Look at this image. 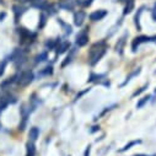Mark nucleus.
<instances>
[{
  "instance_id": "f704fd0d",
  "label": "nucleus",
  "mask_w": 156,
  "mask_h": 156,
  "mask_svg": "<svg viewBox=\"0 0 156 156\" xmlns=\"http://www.w3.org/2000/svg\"><path fill=\"white\" fill-rule=\"evenodd\" d=\"M152 19H154V21H156V11L152 12Z\"/></svg>"
},
{
  "instance_id": "f257e3e1",
  "label": "nucleus",
  "mask_w": 156,
  "mask_h": 156,
  "mask_svg": "<svg viewBox=\"0 0 156 156\" xmlns=\"http://www.w3.org/2000/svg\"><path fill=\"white\" fill-rule=\"evenodd\" d=\"M106 52H107V44L105 40L94 43L89 51V64L91 66H95L105 57Z\"/></svg>"
},
{
  "instance_id": "5701e85b",
  "label": "nucleus",
  "mask_w": 156,
  "mask_h": 156,
  "mask_svg": "<svg viewBox=\"0 0 156 156\" xmlns=\"http://www.w3.org/2000/svg\"><path fill=\"white\" fill-rule=\"evenodd\" d=\"M58 22H59V23L62 25V27L65 30V34H66V36L73 33V28H71V26H69V25H66L65 22H63V20H62V19H58Z\"/></svg>"
},
{
  "instance_id": "4468645a",
  "label": "nucleus",
  "mask_w": 156,
  "mask_h": 156,
  "mask_svg": "<svg viewBox=\"0 0 156 156\" xmlns=\"http://www.w3.org/2000/svg\"><path fill=\"white\" fill-rule=\"evenodd\" d=\"M38 136H40V129H38L37 127H32L30 129V133H28V138L31 141H36L38 139Z\"/></svg>"
},
{
  "instance_id": "423d86ee",
  "label": "nucleus",
  "mask_w": 156,
  "mask_h": 156,
  "mask_svg": "<svg viewBox=\"0 0 156 156\" xmlns=\"http://www.w3.org/2000/svg\"><path fill=\"white\" fill-rule=\"evenodd\" d=\"M85 19H86V12L84 10H79L74 14V25L77 26V27H81L85 22Z\"/></svg>"
},
{
  "instance_id": "9b49d317",
  "label": "nucleus",
  "mask_w": 156,
  "mask_h": 156,
  "mask_svg": "<svg viewBox=\"0 0 156 156\" xmlns=\"http://www.w3.org/2000/svg\"><path fill=\"white\" fill-rule=\"evenodd\" d=\"M69 48H70V42H68V41L60 42V43L58 44V47L55 48V53H57V55H58V54H63V53H65Z\"/></svg>"
},
{
  "instance_id": "bb28decb",
  "label": "nucleus",
  "mask_w": 156,
  "mask_h": 156,
  "mask_svg": "<svg viewBox=\"0 0 156 156\" xmlns=\"http://www.w3.org/2000/svg\"><path fill=\"white\" fill-rule=\"evenodd\" d=\"M147 87H149V84H145V85H144L143 87H140L139 90H136V91H135V92L133 94V97H136V96L141 95V94H143V92H144V91H145V90H146Z\"/></svg>"
},
{
  "instance_id": "c756f323",
  "label": "nucleus",
  "mask_w": 156,
  "mask_h": 156,
  "mask_svg": "<svg viewBox=\"0 0 156 156\" xmlns=\"http://www.w3.org/2000/svg\"><path fill=\"white\" fill-rule=\"evenodd\" d=\"M77 4H81L84 6H90L92 3H94V0H85V2H76Z\"/></svg>"
},
{
  "instance_id": "b1692460",
  "label": "nucleus",
  "mask_w": 156,
  "mask_h": 156,
  "mask_svg": "<svg viewBox=\"0 0 156 156\" xmlns=\"http://www.w3.org/2000/svg\"><path fill=\"white\" fill-rule=\"evenodd\" d=\"M47 23V16L44 14H41L40 16V22H38V30H42Z\"/></svg>"
},
{
  "instance_id": "39448f33",
  "label": "nucleus",
  "mask_w": 156,
  "mask_h": 156,
  "mask_svg": "<svg viewBox=\"0 0 156 156\" xmlns=\"http://www.w3.org/2000/svg\"><path fill=\"white\" fill-rule=\"evenodd\" d=\"M17 32H19V34H20V37H21L22 42H30V40H34V38H36V34L32 33V32H30V31H28L27 28H25V27H20Z\"/></svg>"
},
{
  "instance_id": "6ab92c4d",
  "label": "nucleus",
  "mask_w": 156,
  "mask_h": 156,
  "mask_svg": "<svg viewBox=\"0 0 156 156\" xmlns=\"http://www.w3.org/2000/svg\"><path fill=\"white\" fill-rule=\"evenodd\" d=\"M150 98H151V96L150 95H147V96H144L143 98H140L139 101H138V103H136V108L138 109H140V108H143L149 101H150Z\"/></svg>"
},
{
  "instance_id": "473e14b6",
  "label": "nucleus",
  "mask_w": 156,
  "mask_h": 156,
  "mask_svg": "<svg viewBox=\"0 0 156 156\" xmlns=\"http://www.w3.org/2000/svg\"><path fill=\"white\" fill-rule=\"evenodd\" d=\"M133 156H156V155H145V154H136V155H133Z\"/></svg>"
},
{
  "instance_id": "72a5a7b5",
  "label": "nucleus",
  "mask_w": 156,
  "mask_h": 156,
  "mask_svg": "<svg viewBox=\"0 0 156 156\" xmlns=\"http://www.w3.org/2000/svg\"><path fill=\"white\" fill-rule=\"evenodd\" d=\"M150 42H156V36H152V37H150Z\"/></svg>"
},
{
  "instance_id": "f3484780",
  "label": "nucleus",
  "mask_w": 156,
  "mask_h": 156,
  "mask_svg": "<svg viewBox=\"0 0 156 156\" xmlns=\"http://www.w3.org/2000/svg\"><path fill=\"white\" fill-rule=\"evenodd\" d=\"M138 144H141V140H140V139H139V140H132V141H129L128 144H126V145L119 150V152H126L127 150L132 149L133 146H135V145H138Z\"/></svg>"
},
{
  "instance_id": "2f4dec72",
  "label": "nucleus",
  "mask_w": 156,
  "mask_h": 156,
  "mask_svg": "<svg viewBox=\"0 0 156 156\" xmlns=\"http://www.w3.org/2000/svg\"><path fill=\"white\" fill-rule=\"evenodd\" d=\"M90 154H91V145H87L86 146V150L84 152V156H90Z\"/></svg>"
},
{
  "instance_id": "1a4fd4ad",
  "label": "nucleus",
  "mask_w": 156,
  "mask_h": 156,
  "mask_svg": "<svg viewBox=\"0 0 156 156\" xmlns=\"http://www.w3.org/2000/svg\"><path fill=\"white\" fill-rule=\"evenodd\" d=\"M62 42V38L60 37H57V38H51V40H48L47 42H46V48H47V51H53V49H55L57 47H58V44Z\"/></svg>"
},
{
  "instance_id": "4be33fe9",
  "label": "nucleus",
  "mask_w": 156,
  "mask_h": 156,
  "mask_svg": "<svg viewBox=\"0 0 156 156\" xmlns=\"http://www.w3.org/2000/svg\"><path fill=\"white\" fill-rule=\"evenodd\" d=\"M36 154V147L33 141H28L27 143V156H34Z\"/></svg>"
},
{
  "instance_id": "7c9ffc66",
  "label": "nucleus",
  "mask_w": 156,
  "mask_h": 156,
  "mask_svg": "<svg viewBox=\"0 0 156 156\" xmlns=\"http://www.w3.org/2000/svg\"><path fill=\"white\" fill-rule=\"evenodd\" d=\"M98 130H100V126H94V127H91L90 133L94 134V133H96V132H98Z\"/></svg>"
},
{
  "instance_id": "f8f14e48",
  "label": "nucleus",
  "mask_w": 156,
  "mask_h": 156,
  "mask_svg": "<svg viewBox=\"0 0 156 156\" xmlns=\"http://www.w3.org/2000/svg\"><path fill=\"white\" fill-rule=\"evenodd\" d=\"M140 71H141V68H138V69H135L134 71H132V73H130V75H129V76H127V79L124 80V83H122V84L119 85V87H124V86H126V85H127V84L133 79V77H135V76H138V75L140 74Z\"/></svg>"
},
{
  "instance_id": "a211bd4d",
  "label": "nucleus",
  "mask_w": 156,
  "mask_h": 156,
  "mask_svg": "<svg viewBox=\"0 0 156 156\" xmlns=\"http://www.w3.org/2000/svg\"><path fill=\"white\" fill-rule=\"evenodd\" d=\"M134 5H135L134 0H128V2H127V5H126V8H124V11H123V14H124V15H128V14H130V12L134 10Z\"/></svg>"
},
{
  "instance_id": "cd10ccee",
  "label": "nucleus",
  "mask_w": 156,
  "mask_h": 156,
  "mask_svg": "<svg viewBox=\"0 0 156 156\" xmlns=\"http://www.w3.org/2000/svg\"><path fill=\"white\" fill-rule=\"evenodd\" d=\"M6 64H8V59H5V60H3L2 63H0V76L4 74L5 68H6Z\"/></svg>"
},
{
  "instance_id": "0eeeda50",
  "label": "nucleus",
  "mask_w": 156,
  "mask_h": 156,
  "mask_svg": "<svg viewBox=\"0 0 156 156\" xmlns=\"http://www.w3.org/2000/svg\"><path fill=\"white\" fill-rule=\"evenodd\" d=\"M108 15V11L107 10H103V9H101V10H96V11H94V12H91L90 14V20L91 21H101V20H103L106 16Z\"/></svg>"
},
{
  "instance_id": "9d476101",
  "label": "nucleus",
  "mask_w": 156,
  "mask_h": 156,
  "mask_svg": "<svg viewBox=\"0 0 156 156\" xmlns=\"http://www.w3.org/2000/svg\"><path fill=\"white\" fill-rule=\"evenodd\" d=\"M126 43H127V33H126L123 37H121L119 40H118V42L115 43V52L122 55V54H123V49H124Z\"/></svg>"
},
{
  "instance_id": "f03ea898",
  "label": "nucleus",
  "mask_w": 156,
  "mask_h": 156,
  "mask_svg": "<svg viewBox=\"0 0 156 156\" xmlns=\"http://www.w3.org/2000/svg\"><path fill=\"white\" fill-rule=\"evenodd\" d=\"M34 79L33 76V73L31 70H26V71H22L20 75H16V83L20 85V86H28Z\"/></svg>"
},
{
  "instance_id": "ddd939ff",
  "label": "nucleus",
  "mask_w": 156,
  "mask_h": 156,
  "mask_svg": "<svg viewBox=\"0 0 156 156\" xmlns=\"http://www.w3.org/2000/svg\"><path fill=\"white\" fill-rule=\"evenodd\" d=\"M106 77V74H95V73H91L90 74V77H89V81L90 83H98V81H102Z\"/></svg>"
},
{
  "instance_id": "dca6fc26",
  "label": "nucleus",
  "mask_w": 156,
  "mask_h": 156,
  "mask_svg": "<svg viewBox=\"0 0 156 156\" xmlns=\"http://www.w3.org/2000/svg\"><path fill=\"white\" fill-rule=\"evenodd\" d=\"M75 52H76V49H75V48H73V49L70 51V53L66 55V58H65V59H64V62L62 63V68H65L66 65H69V64L73 62V57H74Z\"/></svg>"
},
{
  "instance_id": "e433bc0d",
  "label": "nucleus",
  "mask_w": 156,
  "mask_h": 156,
  "mask_svg": "<svg viewBox=\"0 0 156 156\" xmlns=\"http://www.w3.org/2000/svg\"><path fill=\"white\" fill-rule=\"evenodd\" d=\"M19 2H28V0H19Z\"/></svg>"
},
{
  "instance_id": "393cba45",
  "label": "nucleus",
  "mask_w": 156,
  "mask_h": 156,
  "mask_svg": "<svg viewBox=\"0 0 156 156\" xmlns=\"http://www.w3.org/2000/svg\"><path fill=\"white\" fill-rule=\"evenodd\" d=\"M115 106H117V105H112V106H109V107H106V109H103V111H102V112H101V113H100V114L96 117L95 119H98V118H101V117H103V115H105L107 112H109L111 109H113V107H115Z\"/></svg>"
},
{
  "instance_id": "58836bf2",
  "label": "nucleus",
  "mask_w": 156,
  "mask_h": 156,
  "mask_svg": "<svg viewBox=\"0 0 156 156\" xmlns=\"http://www.w3.org/2000/svg\"><path fill=\"white\" fill-rule=\"evenodd\" d=\"M155 74H156V70H155Z\"/></svg>"
},
{
  "instance_id": "c85d7f7f",
  "label": "nucleus",
  "mask_w": 156,
  "mask_h": 156,
  "mask_svg": "<svg viewBox=\"0 0 156 156\" xmlns=\"http://www.w3.org/2000/svg\"><path fill=\"white\" fill-rule=\"evenodd\" d=\"M90 90H91V87H89V89H86V90H84V91L79 92V94H77V95L75 96V101H77V100H80V98H81V97H83L84 95H86V94H87V92H89Z\"/></svg>"
},
{
  "instance_id": "c9c22d12",
  "label": "nucleus",
  "mask_w": 156,
  "mask_h": 156,
  "mask_svg": "<svg viewBox=\"0 0 156 156\" xmlns=\"http://www.w3.org/2000/svg\"><path fill=\"white\" fill-rule=\"evenodd\" d=\"M4 17H5V14H2V16H0V21H3Z\"/></svg>"
},
{
  "instance_id": "aec40b11",
  "label": "nucleus",
  "mask_w": 156,
  "mask_h": 156,
  "mask_svg": "<svg viewBox=\"0 0 156 156\" xmlns=\"http://www.w3.org/2000/svg\"><path fill=\"white\" fill-rule=\"evenodd\" d=\"M52 74H53V66H52V65H48V66L43 68V69L40 71V74H38V75H41V76H49V75H52Z\"/></svg>"
},
{
  "instance_id": "412c9836",
  "label": "nucleus",
  "mask_w": 156,
  "mask_h": 156,
  "mask_svg": "<svg viewBox=\"0 0 156 156\" xmlns=\"http://www.w3.org/2000/svg\"><path fill=\"white\" fill-rule=\"evenodd\" d=\"M48 59V53L47 52H42L41 54H38L36 57V64H40V63H43Z\"/></svg>"
},
{
  "instance_id": "6e6552de",
  "label": "nucleus",
  "mask_w": 156,
  "mask_h": 156,
  "mask_svg": "<svg viewBox=\"0 0 156 156\" xmlns=\"http://www.w3.org/2000/svg\"><path fill=\"white\" fill-rule=\"evenodd\" d=\"M77 3L74 2V0H60V3H59V8L64 9V10H68V11H71L74 10L75 5Z\"/></svg>"
},
{
  "instance_id": "7ed1b4c3",
  "label": "nucleus",
  "mask_w": 156,
  "mask_h": 156,
  "mask_svg": "<svg viewBox=\"0 0 156 156\" xmlns=\"http://www.w3.org/2000/svg\"><path fill=\"white\" fill-rule=\"evenodd\" d=\"M87 30L89 28H85L83 31H80L79 33L76 34V44L79 46V47H85L87 43H89V34H87Z\"/></svg>"
},
{
  "instance_id": "20e7f679",
  "label": "nucleus",
  "mask_w": 156,
  "mask_h": 156,
  "mask_svg": "<svg viewBox=\"0 0 156 156\" xmlns=\"http://www.w3.org/2000/svg\"><path fill=\"white\" fill-rule=\"evenodd\" d=\"M146 42H150V37L147 36H139V37H135L133 42H132V52H136L139 46L143 44V43H146Z\"/></svg>"
},
{
  "instance_id": "4c0bfd02",
  "label": "nucleus",
  "mask_w": 156,
  "mask_h": 156,
  "mask_svg": "<svg viewBox=\"0 0 156 156\" xmlns=\"http://www.w3.org/2000/svg\"><path fill=\"white\" fill-rule=\"evenodd\" d=\"M155 94H156V89H155Z\"/></svg>"
},
{
  "instance_id": "a878e982",
  "label": "nucleus",
  "mask_w": 156,
  "mask_h": 156,
  "mask_svg": "<svg viewBox=\"0 0 156 156\" xmlns=\"http://www.w3.org/2000/svg\"><path fill=\"white\" fill-rule=\"evenodd\" d=\"M23 11H25V9H22L20 6H14V12H15V17L16 19H19V16H21L23 14Z\"/></svg>"
},
{
  "instance_id": "2eb2a0df",
  "label": "nucleus",
  "mask_w": 156,
  "mask_h": 156,
  "mask_svg": "<svg viewBox=\"0 0 156 156\" xmlns=\"http://www.w3.org/2000/svg\"><path fill=\"white\" fill-rule=\"evenodd\" d=\"M143 11H144V6H141V8L138 10V12H136V15H135V17H134V22H135V26H136V30H138V31H141V25H140V16H141Z\"/></svg>"
}]
</instances>
